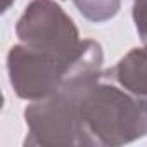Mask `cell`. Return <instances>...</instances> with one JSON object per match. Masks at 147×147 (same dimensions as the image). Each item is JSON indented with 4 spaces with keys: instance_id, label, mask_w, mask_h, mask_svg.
Segmentation results:
<instances>
[{
    "instance_id": "cell-2",
    "label": "cell",
    "mask_w": 147,
    "mask_h": 147,
    "mask_svg": "<svg viewBox=\"0 0 147 147\" xmlns=\"http://www.w3.org/2000/svg\"><path fill=\"white\" fill-rule=\"evenodd\" d=\"M18 33L28 47L67 61L83 59L97 45L92 40L80 42L73 21L50 0H35L21 18Z\"/></svg>"
},
{
    "instance_id": "cell-1",
    "label": "cell",
    "mask_w": 147,
    "mask_h": 147,
    "mask_svg": "<svg viewBox=\"0 0 147 147\" xmlns=\"http://www.w3.org/2000/svg\"><path fill=\"white\" fill-rule=\"evenodd\" d=\"M71 92L80 144H123L147 133V99L99 83V78Z\"/></svg>"
},
{
    "instance_id": "cell-5",
    "label": "cell",
    "mask_w": 147,
    "mask_h": 147,
    "mask_svg": "<svg viewBox=\"0 0 147 147\" xmlns=\"http://www.w3.org/2000/svg\"><path fill=\"white\" fill-rule=\"evenodd\" d=\"M133 18H135L137 31L140 33L142 40L147 42V0H135Z\"/></svg>"
},
{
    "instance_id": "cell-4",
    "label": "cell",
    "mask_w": 147,
    "mask_h": 147,
    "mask_svg": "<svg viewBox=\"0 0 147 147\" xmlns=\"http://www.w3.org/2000/svg\"><path fill=\"white\" fill-rule=\"evenodd\" d=\"M75 4L88 19L102 21L111 18L118 11L119 0H75Z\"/></svg>"
},
{
    "instance_id": "cell-3",
    "label": "cell",
    "mask_w": 147,
    "mask_h": 147,
    "mask_svg": "<svg viewBox=\"0 0 147 147\" xmlns=\"http://www.w3.org/2000/svg\"><path fill=\"white\" fill-rule=\"evenodd\" d=\"M113 76L130 92L147 95V47L126 54L113 69Z\"/></svg>"
}]
</instances>
